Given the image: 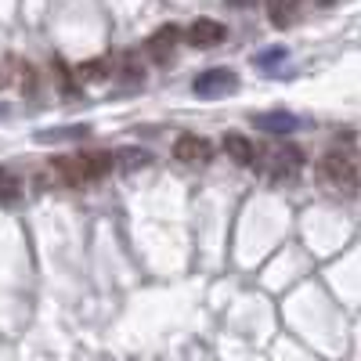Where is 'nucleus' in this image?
<instances>
[{"label":"nucleus","instance_id":"11","mask_svg":"<svg viewBox=\"0 0 361 361\" xmlns=\"http://www.w3.org/2000/svg\"><path fill=\"white\" fill-rule=\"evenodd\" d=\"M296 166H300L296 148H282V152L275 156V173H296Z\"/></svg>","mask_w":361,"mask_h":361},{"label":"nucleus","instance_id":"5","mask_svg":"<svg viewBox=\"0 0 361 361\" xmlns=\"http://www.w3.org/2000/svg\"><path fill=\"white\" fill-rule=\"evenodd\" d=\"M224 37H228V29H224L221 22H214V18H199V22H192V29H188V40H192L195 47L224 44Z\"/></svg>","mask_w":361,"mask_h":361},{"label":"nucleus","instance_id":"9","mask_svg":"<svg viewBox=\"0 0 361 361\" xmlns=\"http://www.w3.org/2000/svg\"><path fill=\"white\" fill-rule=\"evenodd\" d=\"M224 152H228V159H235L238 166H250V163H253V145H250L243 134H228V137H224Z\"/></svg>","mask_w":361,"mask_h":361},{"label":"nucleus","instance_id":"1","mask_svg":"<svg viewBox=\"0 0 361 361\" xmlns=\"http://www.w3.org/2000/svg\"><path fill=\"white\" fill-rule=\"evenodd\" d=\"M318 173H322L340 195H354V192H357V170H354V163H350L343 152H329V156L322 159Z\"/></svg>","mask_w":361,"mask_h":361},{"label":"nucleus","instance_id":"13","mask_svg":"<svg viewBox=\"0 0 361 361\" xmlns=\"http://www.w3.org/2000/svg\"><path fill=\"white\" fill-rule=\"evenodd\" d=\"M282 58H286V51H282V47H267L264 54H257V58H253V62H257L260 69H271V66H279Z\"/></svg>","mask_w":361,"mask_h":361},{"label":"nucleus","instance_id":"3","mask_svg":"<svg viewBox=\"0 0 361 361\" xmlns=\"http://www.w3.org/2000/svg\"><path fill=\"white\" fill-rule=\"evenodd\" d=\"M177 40H180V33H177V25H159L152 37L145 40V54L152 58L156 66H166L170 58H173V51H177Z\"/></svg>","mask_w":361,"mask_h":361},{"label":"nucleus","instance_id":"12","mask_svg":"<svg viewBox=\"0 0 361 361\" xmlns=\"http://www.w3.org/2000/svg\"><path fill=\"white\" fill-rule=\"evenodd\" d=\"M80 76L83 80H105L109 76V62H105V58H98V62H83L80 66Z\"/></svg>","mask_w":361,"mask_h":361},{"label":"nucleus","instance_id":"10","mask_svg":"<svg viewBox=\"0 0 361 361\" xmlns=\"http://www.w3.org/2000/svg\"><path fill=\"white\" fill-rule=\"evenodd\" d=\"M87 134H90V127H58V130H40L37 141L51 145V141H69V137H87Z\"/></svg>","mask_w":361,"mask_h":361},{"label":"nucleus","instance_id":"2","mask_svg":"<svg viewBox=\"0 0 361 361\" xmlns=\"http://www.w3.org/2000/svg\"><path fill=\"white\" fill-rule=\"evenodd\" d=\"M238 87V76L231 69H206L199 80H195V94L206 98V102H217V98H228L235 94Z\"/></svg>","mask_w":361,"mask_h":361},{"label":"nucleus","instance_id":"17","mask_svg":"<svg viewBox=\"0 0 361 361\" xmlns=\"http://www.w3.org/2000/svg\"><path fill=\"white\" fill-rule=\"evenodd\" d=\"M0 116H4V105H0Z\"/></svg>","mask_w":361,"mask_h":361},{"label":"nucleus","instance_id":"16","mask_svg":"<svg viewBox=\"0 0 361 361\" xmlns=\"http://www.w3.org/2000/svg\"><path fill=\"white\" fill-rule=\"evenodd\" d=\"M318 4H333V0H318Z\"/></svg>","mask_w":361,"mask_h":361},{"label":"nucleus","instance_id":"4","mask_svg":"<svg viewBox=\"0 0 361 361\" xmlns=\"http://www.w3.org/2000/svg\"><path fill=\"white\" fill-rule=\"evenodd\" d=\"M209 156H214V148H209V141H206V137H195V134L177 137V145H173V159H177V163L202 166V163H209Z\"/></svg>","mask_w":361,"mask_h":361},{"label":"nucleus","instance_id":"7","mask_svg":"<svg viewBox=\"0 0 361 361\" xmlns=\"http://www.w3.org/2000/svg\"><path fill=\"white\" fill-rule=\"evenodd\" d=\"M112 163H116L119 170L134 173V170H145V166H152V152H145V148H119V152L112 156Z\"/></svg>","mask_w":361,"mask_h":361},{"label":"nucleus","instance_id":"8","mask_svg":"<svg viewBox=\"0 0 361 361\" xmlns=\"http://www.w3.org/2000/svg\"><path fill=\"white\" fill-rule=\"evenodd\" d=\"M267 15L279 29H289L293 18L300 15V0H267Z\"/></svg>","mask_w":361,"mask_h":361},{"label":"nucleus","instance_id":"15","mask_svg":"<svg viewBox=\"0 0 361 361\" xmlns=\"http://www.w3.org/2000/svg\"><path fill=\"white\" fill-rule=\"evenodd\" d=\"M228 4H231V8H253L257 0H228Z\"/></svg>","mask_w":361,"mask_h":361},{"label":"nucleus","instance_id":"6","mask_svg":"<svg viewBox=\"0 0 361 361\" xmlns=\"http://www.w3.org/2000/svg\"><path fill=\"white\" fill-rule=\"evenodd\" d=\"M253 127H260L267 134H289L296 127V119L289 112H260V116H253Z\"/></svg>","mask_w":361,"mask_h":361},{"label":"nucleus","instance_id":"14","mask_svg":"<svg viewBox=\"0 0 361 361\" xmlns=\"http://www.w3.org/2000/svg\"><path fill=\"white\" fill-rule=\"evenodd\" d=\"M18 195V180L4 173V166H0V199H15Z\"/></svg>","mask_w":361,"mask_h":361}]
</instances>
